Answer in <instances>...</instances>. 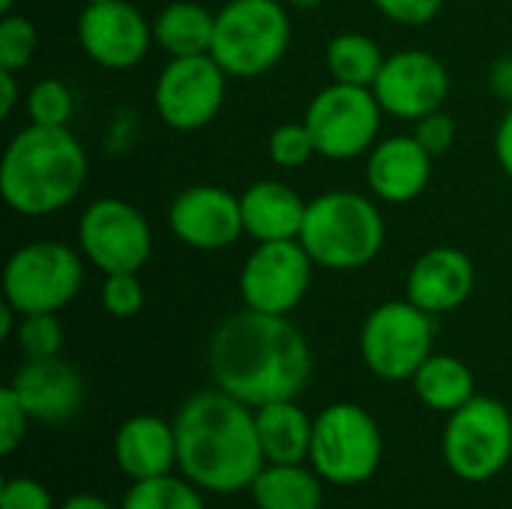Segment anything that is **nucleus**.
<instances>
[{
    "label": "nucleus",
    "mask_w": 512,
    "mask_h": 509,
    "mask_svg": "<svg viewBox=\"0 0 512 509\" xmlns=\"http://www.w3.org/2000/svg\"><path fill=\"white\" fill-rule=\"evenodd\" d=\"M207 369L219 390L261 408L297 399L312 381V348L288 315L255 309L219 321L207 342Z\"/></svg>",
    "instance_id": "f257e3e1"
},
{
    "label": "nucleus",
    "mask_w": 512,
    "mask_h": 509,
    "mask_svg": "<svg viewBox=\"0 0 512 509\" xmlns=\"http://www.w3.org/2000/svg\"><path fill=\"white\" fill-rule=\"evenodd\" d=\"M177 471L201 492L237 495L267 465L255 408L213 387L189 396L177 417Z\"/></svg>",
    "instance_id": "f03ea898"
},
{
    "label": "nucleus",
    "mask_w": 512,
    "mask_h": 509,
    "mask_svg": "<svg viewBox=\"0 0 512 509\" xmlns=\"http://www.w3.org/2000/svg\"><path fill=\"white\" fill-rule=\"evenodd\" d=\"M87 183V153L66 126H24L0 159V195L18 216H51Z\"/></svg>",
    "instance_id": "7ed1b4c3"
},
{
    "label": "nucleus",
    "mask_w": 512,
    "mask_h": 509,
    "mask_svg": "<svg viewBox=\"0 0 512 509\" xmlns=\"http://www.w3.org/2000/svg\"><path fill=\"white\" fill-rule=\"evenodd\" d=\"M387 240L378 204L351 189H330L309 201L300 243L315 267L351 273L369 267Z\"/></svg>",
    "instance_id": "20e7f679"
},
{
    "label": "nucleus",
    "mask_w": 512,
    "mask_h": 509,
    "mask_svg": "<svg viewBox=\"0 0 512 509\" xmlns=\"http://www.w3.org/2000/svg\"><path fill=\"white\" fill-rule=\"evenodd\" d=\"M291 45V15L279 0H228L216 12L210 57L228 78L267 75Z\"/></svg>",
    "instance_id": "39448f33"
},
{
    "label": "nucleus",
    "mask_w": 512,
    "mask_h": 509,
    "mask_svg": "<svg viewBox=\"0 0 512 509\" xmlns=\"http://www.w3.org/2000/svg\"><path fill=\"white\" fill-rule=\"evenodd\" d=\"M384 462V435L378 420L354 405L336 402L315 417L309 465L324 483L360 486L378 474Z\"/></svg>",
    "instance_id": "423d86ee"
},
{
    "label": "nucleus",
    "mask_w": 512,
    "mask_h": 509,
    "mask_svg": "<svg viewBox=\"0 0 512 509\" xmlns=\"http://www.w3.org/2000/svg\"><path fill=\"white\" fill-rule=\"evenodd\" d=\"M84 285V261L63 240H30L3 267V300L18 315H57Z\"/></svg>",
    "instance_id": "0eeeda50"
},
{
    "label": "nucleus",
    "mask_w": 512,
    "mask_h": 509,
    "mask_svg": "<svg viewBox=\"0 0 512 509\" xmlns=\"http://www.w3.org/2000/svg\"><path fill=\"white\" fill-rule=\"evenodd\" d=\"M447 468L465 483L495 480L512 459V414L492 396H474L447 414L441 435Z\"/></svg>",
    "instance_id": "6e6552de"
},
{
    "label": "nucleus",
    "mask_w": 512,
    "mask_h": 509,
    "mask_svg": "<svg viewBox=\"0 0 512 509\" xmlns=\"http://www.w3.org/2000/svg\"><path fill=\"white\" fill-rule=\"evenodd\" d=\"M435 315L405 300L375 306L360 327V354L381 381H411L435 354Z\"/></svg>",
    "instance_id": "1a4fd4ad"
},
{
    "label": "nucleus",
    "mask_w": 512,
    "mask_h": 509,
    "mask_svg": "<svg viewBox=\"0 0 512 509\" xmlns=\"http://www.w3.org/2000/svg\"><path fill=\"white\" fill-rule=\"evenodd\" d=\"M381 117L384 108L375 99L372 87L333 81L312 96L303 123L315 138L318 156L348 162L378 144Z\"/></svg>",
    "instance_id": "9d476101"
},
{
    "label": "nucleus",
    "mask_w": 512,
    "mask_h": 509,
    "mask_svg": "<svg viewBox=\"0 0 512 509\" xmlns=\"http://www.w3.org/2000/svg\"><path fill=\"white\" fill-rule=\"evenodd\" d=\"M81 255L108 273H141L153 255V231L144 213L120 198H96L78 219Z\"/></svg>",
    "instance_id": "9b49d317"
},
{
    "label": "nucleus",
    "mask_w": 512,
    "mask_h": 509,
    "mask_svg": "<svg viewBox=\"0 0 512 509\" xmlns=\"http://www.w3.org/2000/svg\"><path fill=\"white\" fill-rule=\"evenodd\" d=\"M225 87L228 75L210 54L171 57L153 84V108L168 129L198 132L219 117Z\"/></svg>",
    "instance_id": "f8f14e48"
},
{
    "label": "nucleus",
    "mask_w": 512,
    "mask_h": 509,
    "mask_svg": "<svg viewBox=\"0 0 512 509\" xmlns=\"http://www.w3.org/2000/svg\"><path fill=\"white\" fill-rule=\"evenodd\" d=\"M315 261L300 240L258 243L240 267V297L246 309L291 315L312 288Z\"/></svg>",
    "instance_id": "ddd939ff"
},
{
    "label": "nucleus",
    "mask_w": 512,
    "mask_h": 509,
    "mask_svg": "<svg viewBox=\"0 0 512 509\" xmlns=\"http://www.w3.org/2000/svg\"><path fill=\"white\" fill-rule=\"evenodd\" d=\"M372 93L384 114L417 123L420 117L444 108L450 96V72L432 51H393L372 84Z\"/></svg>",
    "instance_id": "4468645a"
},
{
    "label": "nucleus",
    "mask_w": 512,
    "mask_h": 509,
    "mask_svg": "<svg viewBox=\"0 0 512 509\" xmlns=\"http://www.w3.org/2000/svg\"><path fill=\"white\" fill-rule=\"evenodd\" d=\"M78 42L84 54L102 69H135L153 39V24L129 0L87 3L78 15Z\"/></svg>",
    "instance_id": "2eb2a0df"
},
{
    "label": "nucleus",
    "mask_w": 512,
    "mask_h": 509,
    "mask_svg": "<svg viewBox=\"0 0 512 509\" xmlns=\"http://www.w3.org/2000/svg\"><path fill=\"white\" fill-rule=\"evenodd\" d=\"M171 234L195 252L231 249L243 231L240 195L225 186L198 183L174 195L168 207Z\"/></svg>",
    "instance_id": "dca6fc26"
},
{
    "label": "nucleus",
    "mask_w": 512,
    "mask_h": 509,
    "mask_svg": "<svg viewBox=\"0 0 512 509\" xmlns=\"http://www.w3.org/2000/svg\"><path fill=\"white\" fill-rule=\"evenodd\" d=\"M9 387L18 393L30 420L60 426L72 420L84 405V381L78 369L60 357L24 360Z\"/></svg>",
    "instance_id": "f3484780"
},
{
    "label": "nucleus",
    "mask_w": 512,
    "mask_h": 509,
    "mask_svg": "<svg viewBox=\"0 0 512 509\" xmlns=\"http://www.w3.org/2000/svg\"><path fill=\"white\" fill-rule=\"evenodd\" d=\"M477 270L474 261L456 246H432L426 249L408 270L405 297L429 315H444L474 294Z\"/></svg>",
    "instance_id": "a211bd4d"
},
{
    "label": "nucleus",
    "mask_w": 512,
    "mask_h": 509,
    "mask_svg": "<svg viewBox=\"0 0 512 509\" xmlns=\"http://www.w3.org/2000/svg\"><path fill=\"white\" fill-rule=\"evenodd\" d=\"M432 153L414 135L381 138L366 159L369 192L384 204H408L420 198L432 180Z\"/></svg>",
    "instance_id": "6ab92c4d"
},
{
    "label": "nucleus",
    "mask_w": 512,
    "mask_h": 509,
    "mask_svg": "<svg viewBox=\"0 0 512 509\" xmlns=\"http://www.w3.org/2000/svg\"><path fill=\"white\" fill-rule=\"evenodd\" d=\"M114 462L132 483L174 474L177 468L174 420L168 423L156 414H135L123 420L114 435Z\"/></svg>",
    "instance_id": "aec40b11"
},
{
    "label": "nucleus",
    "mask_w": 512,
    "mask_h": 509,
    "mask_svg": "<svg viewBox=\"0 0 512 509\" xmlns=\"http://www.w3.org/2000/svg\"><path fill=\"white\" fill-rule=\"evenodd\" d=\"M309 201L282 180H258L240 195L243 231L258 243L300 240Z\"/></svg>",
    "instance_id": "412c9836"
},
{
    "label": "nucleus",
    "mask_w": 512,
    "mask_h": 509,
    "mask_svg": "<svg viewBox=\"0 0 512 509\" xmlns=\"http://www.w3.org/2000/svg\"><path fill=\"white\" fill-rule=\"evenodd\" d=\"M255 426L267 462L276 465L309 462L315 420L297 405V399H282L255 408Z\"/></svg>",
    "instance_id": "4be33fe9"
},
{
    "label": "nucleus",
    "mask_w": 512,
    "mask_h": 509,
    "mask_svg": "<svg viewBox=\"0 0 512 509\" xmlns=\"http://www.w3.org/2000/svg\"><path fill=\"white\" fill-rule=\"evenodd\" d=\"M312 465H276L267 462L252 480L249 495L258 509H321L324 489Z\"/></svg>",
    "instance_id": "5701e85b"
},
{
    "label": "nucleus",
    "mask_w": 512,
    "mask_h": 509,
    "mask_svg": "<svg viewBox=\"0 0 512 509\" xmlns=\"http://www.w3.org/2000/svg\"><path fill=\"white\" fill-rule=\"evenodd\" d=\"M213 30H216V15L192 0L168 3L153 21V39L168 57L210 54Z\"/></svg>",
    "instance_id": "b1692460"
},
{
    "label": "nucleus",
    "mask_w": 512,
    "mask_h": 509,
    "mask_svg": "<svg viewBox=\"0 0 512 509\" xmlns=\"http://www.w3.org/2000/svg\"><path fill=\"white\" fill-rule=\"evenodd\" d=\"M417 399L441 414H453L477 396V381L468 363L450 354H432L411 378Z\"/></svg>",
    "instance_id": "393cba45"
},
{
    "label": "nucleus",
    "mask_w": 512,
    "mask_h": 509,
    "mask_svg": "<svg viewBox=\"0 0 512 509\" xmlns=\"http://www.w3.org/2000/svg\"><path fill=\"white\" fill-rule=\"evenodd\" d=\"M327 69L333 81L342 84H357V87H372L387 54L381 45L366 36V33H339L327 42Z\"/></svg>",
    "instance_id": "a878e982"
},
{
    "label": "nucleus",
    "mask_w": 512,
    "mask_h": 509,
    "mask_svg": "<svg viewBox=\"0 0 512 509\" xmlns=\"http://www.w3.org/2000/svg\"><path fill=\"white\" fill-rule=\"evenodd\" d=\"M120 509H207L201 489L183 474H165L153 480H135L123 495Z\"/></svg>",
    "instance_id": "bb28decb"
},
{
    "label": "nucleus",
    "mask_w": 512,
    "mask_h": 509,
    "mask_svg": "<svg viewBox=\"0 0 512 509\" xmlns=\"http://www.w3.org/2000/svg\"><path fill=\"white\" fill-rule=\"evenodd\" d=\"M75 99L60 78H42L27 93V114L36 126H66L72 120Z\"/></svg>",
    "instance_id": "cd10ccee"
},
{
    "label": "nucleus",
    "mask_w": 512,
    "mask_h": 509,
    "mask_svg": "<svg viewBox=\"0 0 512 509\" xmlns=\"http://www.w3.org/2000/svg\"><path fill=\"white\" fill-rule=\"evenodd\" d=\"M15 345L24 354V360L60 357L63 324L51 312H45V315H21L18 330H15Z\"/></svg>",
    "instance_id": "c85d7f7f"
},
{
    "label": "nucleus",
    "mask_w": 512,
    "mask_h": 509,
    "mask_svg": "<svg viewBox=\"0 0 512 509\" xmlns=\"http://www.w3.org/2000/svg\"><path fill=\"white\" fill-rule=\"evenodd\" d=\"M36 27L30 18L6 12L0 18V69L9 72H21L30 66L33 54H36Z\"/></svg>",
    "instance_id": "c756f323"
},
{
    "label": "nucleus",
    "mask_w": 512,
    "mask_h": 509,
    "mask_svg": "<svg viewBox=\"0 0 512 509\" xmlns=\"http://www.w3.org/2000/svg\"><path fill=\"white\" fill-rule=\"evenodd\" d=\"M267 153L279 168H303L318 153V147L306 123H282L270 132Z\"/></svg>",
    "instance_id": "7c9ffc66"
},
{
    "label": "nucleus",
    "mask_w": 512,
    "mask_h": 509,
    "mask_svg": "<svg viewBox=\"0 0 512 509\" xmlns=\"http://www.w3.org/2000/svg\"><path fill=\"white\" fill-rule=\"evenodd\" d=\"M144 285L138 273H108L102 282V306L111 318H135L144 309Z\"/></svg>",
    "instance_id": "2f4dec72"
},
{
    "label": "nucleus",
    "mask_w": 512,
    "mask_h": 509,
    "mask_svg": "<svg viewBox=\"0 0 512 509\" xmlns=\"http://www.w3.org/2000/svg\"><path fill=\"white\" fill-rule=\"evenodd\" d=\"M27 426H30V414L21 405L18 393L6 384L0 390V453L3 456H12L21 447Z\"/></svg>",
    "instance_id": "473e14b6"
},
{
    "label": "nucleus",
    "mask_w": 512,
    "mask_h": 509,
    "mask_svg": "<svg viewBox=\"0 0 512 509\" xmlns=\"http://www.w3.org/2000/svg\"><path fill=\"white\" fill-rule=\"evenodd\" d=\"M0 509H54V498L39 480L9 477L0 486Z\"/></svg>",
    "instance_id": "72a5a7b5"
},
{
    "label": "nucleus",
    "mask_w": 512,
    "mask_h": 509,
    "mask_svg": "<svg viewBox=\"0 0 512 509\" xmlns=\"http://www.w3.org/2000/svg\"><path fill=\"white\" fill-rule=\"evenodd\" d=\"M375 9L405 27H423L429 21L438 18V12L444 9V0H372Z\"/></svg>",
    "instance_id": "f704fd0d"
},
{
    "label": "nucleus",
    "mask_w": 512,
    "mask_h": 509,
    "mask_svg": "<svg viewBox=\"0 0 512 509\" xmlns=\"http://www.w3.org/2000/svg\"><path fill=\"white\" fill-rule=\"evenodd\" d=\"M414 138L432 153V156H441L453 147L456 141V120L447 114V111H432L426 117L417 120V129H414Z\"/></svg>",
    "instance_id": "c9c22d12"
},
{
    "label": "nucleus",
    "mask_w": 512,
    "mask_h": 509,
    "mask_svg": "<svg viewBox=\"0 0 512 509\" xmlns=\"http://www.w3.org/2000/svg\"><path fill=\"white\" fill-rule=\"evenodd\" d=\"M495 156H498L501 171L512 180V102L495 129Z\"/></svg>",
    "instance_id": "e433bc0d"
},
{
    "label": "nucleus",
    "mask_w": 512,
    "mask_h": 509,
    "mask_svg": "<svg viewBox=\"0 0 512 509\" xmlns=\"http://www.w3.org/2000/svg\"><path fill=\"white\" fill-rule=\"evenodd\" d=\"M18 72H9V69H0V117H9L15 111V102H18V81H15Z\"/></svg>",
    "instance_id": "4c0bfd02"
},
{
    "label": "nucleus",
    "mask_w": 512,
    "mask_h": 509,
    "mask_svg": "<svg viewBox=\"0 0 512 509\" xmlns=\"http://www.w3.org/2000/svg\"><path fill=\"white\" fill-rule=\"evenodd\" d=\"M492 90L501 99H510L512 102V57H504V60L495 63V69H492Z\"/></svg>",
    "instance_id": "58836bf2"
},
{
    "label": "nucleus",
    "mask_w": 512,
    "mask_h": 509,
    "mask_svg": "<svg viewBox=\"0 0 512 509\" xmlns=\"http://www.w3.org/2000/svg\"><path fill=\"white\" fill-rule=\"evenodd\" d=\"M60 509H114L105 498L93 495V492H78V495H69Z\"/></svg>",
    "instance_id": "ea45409f"
},
{
    "label": "nucleus",
    "mask_w": 512,
    "mask_h": 509,
    "mask_svg": "<svg viewBox=\"0 0 512 509\" xmlns=\"http://www.w3.org/2000/svg\"><path fill=\"white\" fill-rule=\"evenodd\" d=\"M18 321H21V315L3 300V306H0V339H12L18 330Z\"/></svg>",
    "instance_id": "a19ab883"
},
{
    "label": "nucleus",
    "mask_w": 512,
    "mask_h": 509,
    "mask_svg": "<svg viewBox=\"0 0 512 509\" xmlns=\"http://www.w3.org/2000/svg\"><path fill=\"white\" fill-rule=\"evenodd\" d=\"M285 3H288L291 9H318L324 0H285Z\"/></svg>",
    "instance_id": "79ce46f5"
},
{
    "label": "nucleus",
    "mask_w": 512,
    "mask_h": 509,
    "mask_svg": "<svg viewBox=\"0 0 512 509\" xmlns=\"http://www.w3.org/2000/svg\"><path fill=\"white\" fill-rule=\"evenodd\" d=\"M12 6H15V0H0V12H3V15L12 12Z\"/></svg>",
    "instance_id": "37998d69"
},
{
    "label": "nucleus",
    "mask_w": 512,
    "mask_h": 509,
    "mask_svg": "<svg viewBox=\"0 0 512 509\" xmlns=\"http://www.w3.org/2000/svg\"><path fill=\"white\" fill-rule=\"evenodd\" d=\"M87 3H102V0H87Z\"/></svg>",
    "instance_id": "c03bdc74"
}]
</instances>
